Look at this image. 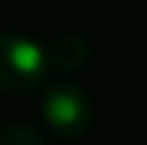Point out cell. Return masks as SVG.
Here are the masks:
<instances>
[{"label":"cell","mask_w":147,"mask_h":145,"mask_svg":"<svg viewBox=\"0 0 147 145\" xmlns=\"http://www.w3.org/2000/svg\"><path fill=\"white\" fill-rule=\"evenodd\" d=\"M48 74L45 49L26 34H0V91L3 94H31L42 85Z\"/></svg>","instance_id":"cell-1"},{"label":"cell","mask_w":147,"mask_h":145,"mask_svg":"<svg viewBox=\"0 0 147 145\" xmlns=\"http://www.w3.org/2000/svg\"><path fill=\"white\" fill-rule=\"evenodd\" d=\"M42 111H45L48 128L57 137H65V140L82 137L91 125V100L74 83H59V85L45 91Z\"/></svg>","instance_id":"cell-2"},{"label":"cell","mask_w":147,"mask_h":145,"mask_svg":"<svg viewBox=\"0 0 147 145\" xmlns=\"http://www.w3.org/2000/svg\"><path fill=\"white\" fill-rule=\"evenodd\" d=\"M48 71H79L88 63V43L79 34H59L45 49Z\"/></svg>","instance_id":"cell-3"},{"label":"cell","mask_w":147,"mask_h":145,"mask_svg":"<svg viewBox=\"0 0 147 145\" xmlns=\"http://www.w3.org/2000/svg\"><path fill=\"white\" fill-rule=\"evenodd\" d=\"M0 145H45L40 131L28 122H9L0 128Z\"/></svg>","instance_id":"cell-4"}]
</instances>
